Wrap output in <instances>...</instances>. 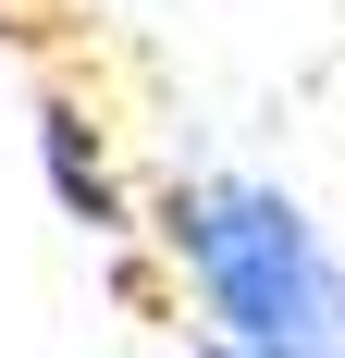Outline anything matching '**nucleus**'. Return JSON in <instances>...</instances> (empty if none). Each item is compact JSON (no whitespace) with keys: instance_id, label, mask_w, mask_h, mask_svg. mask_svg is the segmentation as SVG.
Returning <instances> with one entry per match:
<instances>
[{"instance_id":"2","label":"nucleus","mask_w":345,"mask_h":358,"mask_svg":"<svg viewBox=\"0 0 345 358\" xmlns=\"http://www.w3.org/2000/svg\"><path fill=\"white\" fill-rule=\"evenodd\" d=\"M37 161H50V198H62L87 235H111L124 222V185H111V161H99V136H87V111H37Z\"/></svg>"},{"instance_id":"1","label":"nucleus","mask_w":345,"mask_h":358,"mask_svg":"<svg viewBox=\"0 0 345 358\" xmlns=\"http://www.w3.org/2000/svg\"><path fill=\"white\" fill-rule=\"evenodd\" d=\"M185 285H198L210 346H321L345 358V259L321 248V222L259 173H185L161 210Z\"/></svg>"},{"instance_id":"3","label":"nucleus","mask_w":345,"mask_h":358,"mask_svg":"<svg viewBox=\"0 0 345 358\" xmlns=\"http://www.w3.org/2000/svg\"><path fill=\"white\" fill-rule=\"evenodd\" d=\"M198 358H321V346H198Z\"/></svg>"}]
</instances>
